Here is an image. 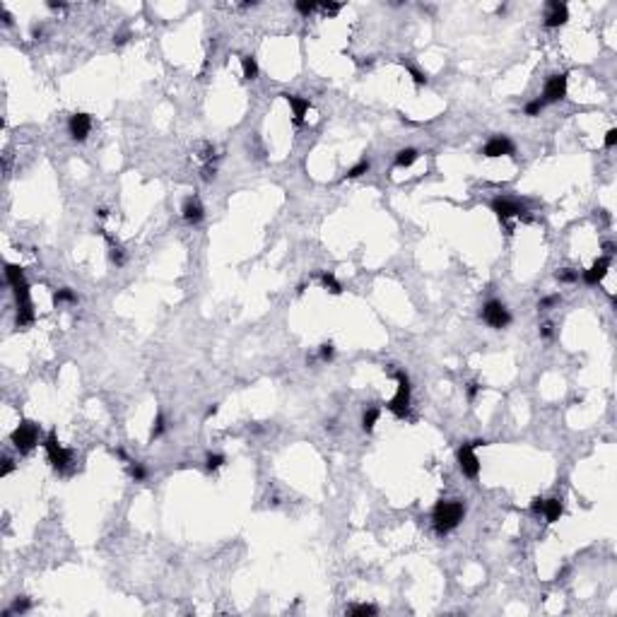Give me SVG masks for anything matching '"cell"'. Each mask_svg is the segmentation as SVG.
I'll use <instances>...</instances> for the list:
<instances>
[{
    "mask_svg": "<svg viewBox=\"0 0 617 617\" xmlns=\"http://www.w3.org/2000/svg\"><path fill=\"white\" fill-rule=\"evenodd\" d=\"M181 215L188 225H198V222H203V217H205V207H203V203H200L198 198H188L181 207Z\"/></svg>",
    "mask_w": 617,
    "mask_h": 617,
    "instance_id": "13",
    "label": "cell"
},
{
    "mask_svg": "<svg viewBox=\"0 0 617 617\" xmlns=\"http://www.w3.org/2000/svg\"><path fill=\"white\" fill-rule=\"evenodd\" d=\"M393 376H395V381H398V390H395V395L386 403V408H389L395 417H405L408 410H410V393H412L410 379H408L405 371H395Z\"/></svg>",
    "mask_w": 617,
    "mask_h": 617,
    "instance_id": "2",
    "label": "cell"
},
{
    "mask_svg": "<svg viewBox=\"0 0 617 617\" xmlns=\"http://www.w3.org/2000/svg\"><path fill=\"white\" fill-rule=\"evenodd\" d=\"M492 212L506 225L511 217H521L526 212V205L519 203V200H511V198H494L492 200Z\"/></svg>",
    "mask_w": 617,
    "mask_h": 617,
    "instance_id": "8",
    "label": "cell"
},
{
    "mask_svg": "<svg viewBox=\"0 0 617 617\" xmlns=\"http://www.w3.org/2000/svg\"><path fill=\"white\" fill-rule=\"evenodd\" d=\"M557 280H559V282H576V280H579V273L572 270V268H562V270L557 273Z\"/></svg>",
    "mask_w": 617,
    "mask_h": 617,
    "instance_id": "28",
    "label": "cell"
},
{
    "mask_svg": "<svg viewBox=\"0 0 617 617\" xmlns=\"http://www.w3.org/2000/svg\"><path fill=\"white\" fill-rule=\"evenodd\" d=\"M569 20V7L559 0H550L548 2V12H545V27L548 29H557L562 24H567Z\"/></svg>",
    "mask_w": 617,
    "mask_h": 617,
    "instance_id": "10",
    "label": "cell"
},
{
    "mask_svg": "<svg viewBox=\"0 0 617 617\" xmlns=\"http://www.w3.org/2000/svg\"><path fill=\"white\" fill-rule=\"evenodd\" d=\"M420 157V152L415 150V147H403V150H398V155H395V166H400V169H408L412 166L415 162Z\"/></svg>",
    "mask_w": 617,
    "mask_h": 617,
    "instance_id": "16",
    "label": "cell"
},
{
    "mask_svg": "<svg viewBox=\"0 0 617 617\" xmlns=\"http://www.w3.org/2000/svg\"><path fill=\"white\" fill-rule=\"evenodd\" d=\"M48 7H53V10H58V7H65V2H48Z\"/></svg>",
    "mask_w": 617,
    "mask_h": 617,
    "instance_id": "46",
    "label": "cell"
},
{
    "mask_svg": "<svg viewBox=\"0 0 617 617\" xmlns=\"http://www.w3.org/2000/svg\"><path fill=\"white\" fill-rule=\"evenodd\" d=\"M215 171H217V169H215V164H212V162H207L205 166H203V181H212V179H215Z\"/></svg>",
    "mask_w": 617,
    "mask_h": 617,
    "instance_id": "35",
    "label": "cell"
},
{
    "mask_svg": "<svg viewBox=\"0 0 617 617\" xmlns=\"http://www.w3.org/2000/svg\"><path fill=\"white\" fill-rule=\"evenodd\" d=\"M543 106H545V104H543V99H540V97H538V99H533V101H528V104H526V116H538L540 111H543Z\"/></svg>",
    "mask_w": 617,
    "mask_h": 617,
    "instance_id": "29",
    "label": "cell"
},
{
    "mask_svg": "<svg viewBox=\"0 0 617 617\" xmlns=\"http://www.w3.org/2000/svg\"><path fill=\"white\" fill-rule=\"evenodd\" d=\"M12 444H15V449L20 451V454H29L36 444H39V427L34 424V422H22L12 434Z\"/></svg>",
    "mask_w": 617,
    "mask_h": 617,
    "instance_id": "5",
    "label": "cell"
},
{
    "mask_svg": "<svg viewBox=\"0 0 617 617\" xmlns=\"http://www.w3.org/2000/svg\"><path fill=\"white\" fill-rule=\"evenodd\" d=\"M130 478H133L135 482H142L145 478H147V468H145L142 463H137V460H135V463H130Z\"/></svg>",
    "mask_w": 617,
    "mask_h": 617,
    "instance_id": "27",
    "label": "cell"
},
{
    "mask_svg": "<svg viewBox=\"0 0 617 617\" xmlns=\"http://www.w3.org/2000/svg\"><path fill=\"white\" fill-rule=\"evenodd\" d=\"M333 355H335V347H333V343H323V345H321L319 357L323 359V362H330V359H333Z\"/></svg>",
    "mask_w": 617,
    "mask_h": 617,
    "instance_id": "30",
    "label": "cell"
},
{
    "mask_svg": "<svg viewBox=\"0 0 617 617\" xmlns=\"http://www.w3.org/2000/svg\"><path fill=\"white\" fill-rule=\"evenodd\" d=\"M97 215H99V217H101V220H104V217H106V215H109V210H106V207H99V210H97Z\"/></svg>",
    "mask_w": 617,
    "mask_h": 617,
    "instance_id": "45",
    "label": "cell"
},
{
    "mask_svg": "<svg viewBox=\"0 0 617 617\" xmlns=\"http://www.w3.org/2000/svg\"><path fill=\"white\" fill-rule=\"evenodd\" d=\"M53 301H56V304H65V301H70V304H72V301H77V294H75L70 287H63V290H56V292H53Z\"/></svg>",
    "mask_w": 617,
    "mask_h": 617,
    "instance_id": "23",
    "label": "cell"
},
{
    "mask_svg": "<svg viewBox=\"0 0 617 617\" xmlns=\"http://www.w3.org/2000/svg\"><path fill=\"white\" fill-rule=\"evenodd\" d=\"M217 410H220V405L215 403V405H210V408H207V412H205V415H207V417H212V415H217Z\"/></svg>",
    "mask_w": 617,
    "mask_h": 617,
    "instance_id": "44",
    "label": "cell"
},
{
    "mask_svg": "<svg viewBox=\"0 0 617 617\" xmlns=\"http://www.w3.org/2000/svg\"><path fill=\"white\" fill-rule=\"evenodd\" d=\"M482 321H485L489 328L502 330V328H506V325L511 323V314H509V309L504 306L502 301L489 299V301L482 306Z\"/></svg>",
    "mask_w": 617,
    "mask_h": 617,
    "instance_id": "6",
    "label": "cell"
},
{
    "mask_svg": "<svg viewBox=\"0 0 617 617\" xmlns=\"http://www.w3.org/2000/svg\"><path fill=\"white\" fill-rule=\"evenodd\" d=\"M463 516H465L463 502H458V499H441V502H436L434 511H432V521H434L436 533L439 535L451 533L463 521Z\"/></svg>",
    "mask_w": 617,
    "mask_h": 617,
    "instance_id": "1",
    "label": "cell"
},
{
    "mask_svg": "<svg viewBox=\"0 0 617 617\" xmlns=\"http://www.w3.org/2000/svg\"><path fill=\"white\" fill-rule=\"evenodd\" d=\"M480 389L482 386L478 381H470V384H468V400H475V395L480 393Z\"/></svg>",
    "mask_w": 617,
    "mask_h": 617,
    "instance_id": "37",
    "label": "cell"
},
{
    "mask_svg": "<svg viewBox=\"0 0 617 617\" xmlns=\"http://www.w3.org/2000/svg\"><path fill=\"white\" fill-rule=\"evenodd\" d=\"M44 449H46L48 463H51L56 470H65L70 463H72V451H68L65 446H61V441H58V436H56V429H51V432L46 434Z\"/></svg>",
    "mask_w": 617,
    "mask_h": 617,
    "instance_id": "3",
    "label": "cell"
},
{
    "mask_svg": "<svg viewBox=\"0 0 617 617\" xmlns=\"http://www.w3.org/2000/svg\"><path fill=\"white\" fill-rule=\"evenodd\" d=\"M610 265H613V258H610V256H600V258L595 260L588 270H584V273H581L584 282H586V285H598V282L608 275Z\"/></svg>",
    "mask_w": 617,
    "mask_h": 617,
    "instance_id": "12",
    "label": "cell"
},
{
    "mask_svg": "<svg viewBox=\"0 0 617 617\" xmlns=\"http://www.w3.org/2000/svg\"><path fill=\"white\" fill-rule=\"evenodd\" d=\"M369 169H371L369 160H359L355 166H352V169H347V171H345V179H359V176H364Z\"/></svg>",
    "mask_w": 617,
    "mask_h": 617,
    "instance_id": "21",
    "label": "cell"
},
{
    "mask_svg": "<svg viewBox=\"0 0 617 617\" xmlns=\"http://www.w3.org/2000/svg\"><path fill=\"white\" fill-rule=\"evenodd\" d=\"M615 145H617V130H615V128H610V130L605 133V147L610 150V147H615Z\"/></svg>",
    "mask_w": 617,
    "mask_h": 617,
    "instance_id": "36",
    "label": "cell"
},
{
    "mask_svg": "<svg viewBox=\"0 0 617 617\" xmlns=\"http://www.w3.org/2000/svg\"><path fill=\"white\" fill-rule=\"evenodd\" d=\"M15 470V463H12V458H5V465H2V470H0V475L5 478V475H10Z\"/></svg>",
    "mask_w": 617,
    "mask_h": 617,
    "instance_id": "38",
    "label": "cell"
},
{
    "mask_svg": "<svg viewBox=\"0 0 617 617\" xmlns=\"http://www.w3.org/2000/svg\"><path fill=\"white\" fill-rule=\"evenodd\" d=\"M29 608H32V600L22 595V598H17V600L12 603V608H10V610H5V613H2V617H10L12 613H20V615H22V613H27Z\"/></svg>",
    "mask_w": 617,
    "mask_h": 617,
    "instance_id": "22",
    "label": "cell"
},
{
    "mask_svg": "<svg viewBox=\"0 0 617 617\" xmlns=\"http://www.w3.org/2000/svg\"><path fill=\"white\" fill-rule=\"evenodd\" d=\"M294 10H297L299 15L309 17L314 10H319V2H314V0H297V2H294Z\"/></svg>",
    "mask_w": 617,
    "mask_h": 617,
    "instance_id": "24",
    "label": "cell"
},
{
    "mask_svg": "<svg viewBox=\"0 0 617 617\" xmlns=\"http://www.w3.org/2000/svg\"><path fill=\"white\" fill-rule=\"evenodd\" d=\"M5 280H7V285H20L24 280V270L20 265H15V263H5Z\"/></svg>",
    "mask_w": 617,
    "mask_h": 617,
    "instance_id": "18",
    "label": "cell"
},
{
    "mask_svg": "<svg viewBox=\"0 0 617 617\" xmlns=\"http://www.w3.org/2000/svg\"><path fill=\"white\" fill-rule=\"evenodd\" d=\"M222 465H225V456H222V454H207V458H205V468L210 470V473L220 470Z\"/></svg>",
    "mask_w": 617,
    "mask_h": 617,
    "instance_id": "25",
    "label": "cell"
},
{
    "mask_svg": "<svg viewBox=\"0 0 617 617\" xmlns=\"http://www.w3.org/2000/svg\"><path fill=\"white\" fill-rule=\"evenodd\" d=\"M482 155L487 160H494V157H509L514 155V142L509 140L506 135H494L487 140V145L482 147Z\"/></svg>",
    "mask_w": 617,
    "mask_h": 617,
    "instance_id": "9",
    "label": "cell"
},
{
    "mask_svg": "<svg viewBox=\"0 0 617 617\" xmlns=\"http://www.w3.org/2000/svg\"><path fill=\"white\" fill-rule=\"evenodd\" d=\"M321 282H323V287H325L330 294H340V292H343V285L338 282V277L333 273H323L321 275Z\"/></svg>",
    "mask_w": 617,
    "mask_h": 617,
    "instance_id": "20",
    "label": "cell"
},
{
    "mask_svg": "<svg viewBox=\"0 0 617 617\" xmlns=\"http://www.w3.org/2000/svg\"><path fill=\"white\" fill-rule=\"evenodd\" d=\"M241 68H244V80L253 82V80L258 77V63H256L253 56H244V58H241Z\"/></svg>",
    "mask_w": 617,
    "mask_h": 617,
    "instance_id": "19",
    "label": "cell"
},
{
    "mask_svg": "<svg viewBox=\"0 0 617 617\" xmlns=\"http://www.w3.org/2000/svg\"><path fill=\"white\" fill-rule=\"evenodd\" d=\"M319 7L325 12V15H338V12L343 10V5H340V2H323V5H319Z\"/></svg>",
    "mask_w": 617,
    "mask_h": 617,
    "instance_id": "34",
    "label": "cell"
},
{
    "mask_svg": "<svg viewBox=\"0 0 617 617\" xmlns=\"http://www.w3.org/2000/svg\"><path fill=\"white\" fill-rule=\"evenodd\" d=\"M379 610H376V605H352L350 608V615H355V617H371V615H376Z\"/></svg>",
    "mask_w": 617,
    "mask_h": 617,
    "instance_id": "26",
    "label": "cell"
},
{
    "mask_svg": "<svg viewBox=\"0 0 617 617\" xmlns=\"http://www.w3.org/2000/svg\"><path fill=\"white\" fill-rule=\"evenodd\" d=\"M562 511H564V504L559 502L557 497H552V499H543V516L548 519V523H554V521H559V516H562Z\"/></svg>",
    "mask_w": 617,
    "mask_h": 617,
    "instance_id": "15",
    "label": "cell"
},
{
    "mask_svg": "<svg viewBox=\"0 0 617 617\" xmlns=\"http://www.w3.org/2000/svg\"><path fill=\"white\" fill-rule=\"evenodd\" d=\"M92 130V116L90 114H72L68 121V133L72 140H77V142H82V140H87Z\"/></svg>",
    "mask_w": 617,
    "mask_h": 617,
    "instance_id": "11",
    "label": "cell"
},
{
    "mask_svg": "<svg viewBox=\"0 0 617 617\" xmlns=\"http://www.w3.org/2000/svg\"><path fill=\"white\" fill-rule=\"evenodd\" d=\"M282 97H285V99H287V104L292 106L294 126H301V123H304V116H306V111L311 109L309 99H304V97H299V94H282Z\"/></svg>",
    "mask_w": 617,
    "mask_h": 617,
    "instance_id": "14",
    "label": "cell"
},
{
    "mask_svg": "<svg viewBox=\"0 0 617 617\" xmlns=\"http://www.w3.org/2000/svg\"><path fill=\"white\" fill-rule=\"evenodd\" d=\"M2 24H7V27L12 24V15H10L7 10H2Z\"/></svg>",
    "mask_w": 617,
    "mask_h": 617,
    "instance_id": "42",
    "label": "cell"
},
{
    "mask_svg": "<svg viewBox=\"0 0 617 617\" xmlns=\"http://www.w3.org/2000/svg\"><path fill=\"white\" fill-rule=\"evenodd\" d=\"M379 417H381V410H379V408H366V410H364V415H362V429H364L366 434H369V432H374V427H376Z\"/></svg>",
    "mask_w": 617,
    "mask_h": 617,
    "instance_id": "17",
    "label": "cell"
},
{
    "mask_svg": "<svg viewBox=\"0 0 617 617\" xmlns=\"http://www.w3.org/2000/svg\"><path fill=\"white\" fill-rule=\"evenodd\" d=\"M164 429H166V424H164V415H157L155 417V427H152V439H157V436L164 434Z\"/></svg>",
    "mask_w": 617,
    "mask_h": 617,
    "instance_id": "32",
    "label": "cell"
},
{
    "mask_svg": "<svg viewBox=\"0 0 617 617\" xmlns=\"http://www.w3.org/2000/svg\"><path fill=\"white\" fill-rule=\"evenodd\" d=\"M603 249H605V256H613V253H615V244H613V241H605Z\"/></svg>",
    "mask_w": 617,
    "mask_h": 617,
    "instance_id": "41",
    "label": "cell"
},
{
    "mask_svg": "<svg viewBox=\"0 0 617 617\" xmlns=\"http://www.w3.org/2000/svg\"><path fill=\"white\" fill-rule=\"evenodd\" d=\"M569 75L567 72H557V75H550L545 80V87H543V104H554V101H562L567 97V80Z\"/></svg>",
    "mask_w": 617,
    "mask_h": 617,
    "instance_id": "7",
    "label": "cell"
},
{
    "mask_svg": "<svg viewBox=\"0 0 617 617\" xmlns=\"http://www.w3.org/2000/svg\"><path fill=\"white\" fill-rule=\"evenodd\" d=\"M408 72L412 75L415 85H427V72H422V70L415 68V65H408Z\"/></svg>",
    "mask_w": 617,
    "mask_h": 617,
    "instance_id": "31",
    "label": "cell"
},
{
    "mask_svg": "<svg viewBox=\"0 0 617 617\" xmlns=\"http://www.w3.org/2000/svg\"><path fill=\"white\" fill-rule=\"evenodd\" d=\"M552 328H554L552 323H543V325H540V335H543V338H552V333H554Z\"/></svg>",
    "mask_w": 617,
    "mask_h": 617,
    "instance_id": "39",
    "label": "cell"
},
{
    "mask_svg": "<svg viewBox=\"0 0 617 617\" xmlns=\"http://www.w3.org/2000/svg\"><path fill=\"white\" fill-rule=\"evenodd\" d=\"M487 441L485 439H478V441H468L458 449V465H460V473L465 478H478L480 475V460L475 456V449L485 446Z\"/></svg>",
    "mask_w": 617,
    "mask_h": 617,
    "instance_id": "4",
    "label": "cell"
},
{
    "mask_svg": "<svg viewBox=\"0 0 617 617\" xmlns=\"http://www.w3.org/2000/svg\"><path fill=\"white\" fill-rule=\"evenodd\" d=\"M128 41V34H118V36H114V44H126Z\"/></svg>",
    "mask_w": 617,
    "mask_h": 617,
    "instance_id": "43",
    "label": "cell"
},
{
    "mask_svg": "<svg viewBox=\"0 0 617 617\" xmlns=\"http://www.w3.org/2000/svg\"><path fill=\"white\" fill-rule=\"evenodd\" d=\"M554 304H559V294H550V297L540 299V304H538V309H543V311H548L550 306H554Z\"/></svg>",
    "mask_w": 617,
    "mask_h": 617,
    "instance_id": "33",
    "label": "cell"
},
{
    "mask_svg": "<svg viewBox=\"0 0 617 617\" xmlns=\"http://www.w3.org/2000/svg\"><path fill=\"white\" fill-rule=\"evenodd\" d=\"M530 511H533V514H540V511H543V499H540V497H535V499H533V504H530Z\"/></svg>",
    "mask_w": 617,
    "mask_h": 617,
    "instance_id": "40",
    "label": "cell"
}]
</instances>
